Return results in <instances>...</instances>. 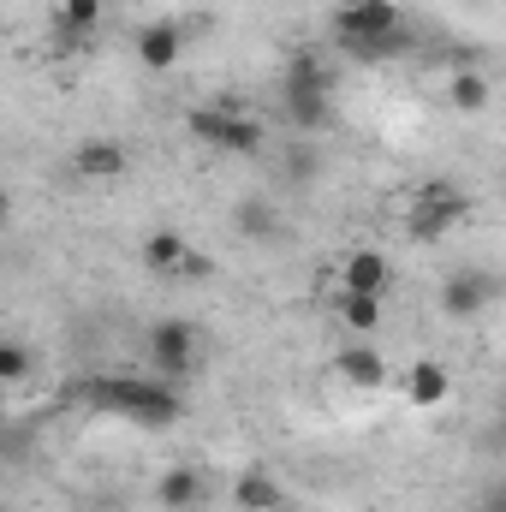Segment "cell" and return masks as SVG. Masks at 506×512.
<instances>
[{"instance_id":"3","label":"cell","mask_w":506,"mask_h":512,"mask_svg":"<svg viewBox=\"0 0 506 512\" xmlns=\"http://www.w3.org/2000/svg\"><path fill=\"white\" fill-rule=\"evenodd\" d=\"M185 131L197 143L221 149V155H262L268 149V126H262V114H251L245 102H197L185 114Z\"/></svg>"},{"instance_id":"19","label":"cell","mask_w":506,"mask_h":512,"mask_svg":"<svg viewBox=\"0 0 506 512\" xmlns=\"http://www.w3.org/2000/svg\"><path fill=\"white\" fill-rule=\"evenodd\" d=\"M447 96H453V108H459V114H483V108H489V78H483L477 66H453Z\"/></svg>"},{"instance_id":"24","label":"cell","mask_w":506,"mask_h":512,"mask_svg":"<svg viewBox=\"0 0 506 512\" xmlns=\"http://www.w3.org/2000/svg\"><path fill=\"white\" fill-rule=\"evenodd\" d=\"M12 221V197H6V185H0V227Z\"/></svg>"},{"instance_id":"6","label":"cell","mask_w":506,"mask_h":512,"mask_svg":"<svg viewBox=\"0 0 506 512\" xmlns=\"http://www.w3.org/2000/svg\"><path fill=\"white\" fill-rule=\"evenodd\" d=\"M495 304H501V274H489V268H453L441 280V316H453V322H477Z\"/></svg>"},{"instance_id":"1","label":"cell","mask_w":506,"mask_h":512,"mask_svg":"<svg viewBox=\"0 0 506 512\" xmlns=\"http://www.w3.org/2000/svg\"><path fill=\"white\" fill-rule=\"evenodd\" d=\"M334 84H340V72L322 54H292L280 72V120L298 137L328 131L334 126Z\"/></svg>"},{"instance_id":"7","label":"cell","mask_w":506,"mask_h":512,"mask_svg":"<svg viewBox=\"0 0 506 512\" xmlns=\"http://www.w3.org/2000/svg\"><path fill=\"white\" fill-rule=\"evenodd\" d=\"M405 24L399 0H346L334 6V42H370V36H393Z\"/></svg>"},{"instance_id":"18","label":"cell","mask_w":506,"mask_h":512,"mask_svg":"<svg viewBox=\"0 0 506 512\" xmlns=\"http://www.w3.org/2000/svg\"><path fill=\"white\" fill-rule=\"evenodd\" d=\"M340 322L352 328V340H370L381 328V298H370V292H340Z\"/></svg>"},{"instance_id":"25","label":"cell","mask_w":506,"mask_h":512,"mask_svg":"<svg viewBox=\"0 0 506 512\" xmlns=\"http://www.w3.org/2000/svg\"><path fill=\"white\" fill-rule=\"evenodd\" d=\"M102 512H114V507H102Z\"/></svg>"},{"instance_id":"21","label":"cell","mask_w":506,"mask_h":512,"mask_svg":"<svg viewBox=\"0 0 506 512\" xmlns=\"http://www.w3.org/2000/svg\"><path fill=\"white\" fill-rule=\"evenodd\" d=\"M30 370H36V352L24 340H0V387L30 382Z\"/></svg>"},{"instance_id":"12","label":"cell","mask_w":506,"mask_h":512,"mask_svg":"<svg viewBox=\"0 0 506 512\" xmlns=\"http://www.w3.org/2000/svg\"><path fill=\"white\" fill-rule=\"evenodd\" d=\"M227 495H233V507H239V512H274L280 501H286V495H280V477H274L268 465H251V471H239Z\"/></svg>"},{"instance_id":"22","label":"cell","mask_w":506,"mask_h":512,"mask_svg":"<svg viewBox=\"0 0 506 512\" xmlns=\"http://www.w3.org/2000/svg\"><path fill=\"white\" fill-rule=\"evenodd\" d=\"M286 173H292V179H298V185H304V179H316V173H322V155H316V143H310V137H304V143H292V149H286Z\"/></svg>"},{"instance_id":"2","label":"cell","mask_w":506,"mask_h":512,"mask_svg":"<svg viewBox=\"0 0 506 512\" xmlns=\"http://www.w3.org/2000/svg\"><path fill=\"white\" fill-rule=\"evenodd\" d=\"M84 399L102 405V411H114V417L143 423V429H167L185 411L173 382H161V376H102V382H84Z\"/></svg>"},{"instance_id":"14","label":"cell","mask_w":506,"mask_h":512,"mask_svg":"<svg viewBox=\"0 0 506 512\" xmlns=\"http://www.w3.org/2000/svg\"><path fill=\"white\" fill-rule=\"evenodd\" d=\"M185 251H191V245H185L173 227H155V233L143 239V251H137V256H143V268H149V274L179 280V262H185Z\"/></svg>"},{"instance_id":"5","label":"cell","mask_w":506,"mask_h":512,"mask_svg":"<svg viewBox=\"0 0 506 512\" xmlns=\"http://www.w3.org/2000/svg\"><path fill=\"white\" fill-rule=\"evenodd\" d=\"M465 215H471V197L435 179V185H423V191L411 197L405 233H411V245H441L447 233H459V227H465Z\"/></svg>"},{"instance_id":"26","label":"cell","mask_w":506,"mask_h":512,"mask_svg":"<svg viewBox=\"0 0 506 512\" xmlns=\"http://www.w3.org/2000/svg\"><path fill=\"white\" fill-rule=\"evenodd\" d=\"M131 6H137V0H131Z\"/></svg>"},{"instance_id":"23","label":"cell","mask_w":506,"mask_h":512,"mask_svg":"<svg viewBox=\"0 0 506 512\" xmlns=\"http://www.w3.org/2000/svg\"><path fill=\"white\" fill-rule=\"evenodd\" d=\"M209 274H215V256L185 251V262H179V280H209Z\"/></svg>"},{"instance_id":"13","label":"cell","mask_w":506,"mask_h":512,"mask_svg":"<svg viewBox=\"0 0 506 512\" xmlns=\"http://www.w3.org/2000/svg\"><path fill=\"white\" fill-rule=\"evenodd\" d=\"M340 292H370V298H381V292H387V256L381 251H352L346 268H340Z\"/></svg>"},{"instance_id":"10","label":"cell","mask_w":506,"mask_h":512,"mask_svg":"<svg viewBox=\"0 0 506 512\" xmlns=\"http://www.w3.org/2000/svg\"><path fill=\"white\" fill-rule=\"evenodd\" d=\"M209 477L197 471V465H173V471H161L155 477V501L167 512H197V507H209Z\"/></svg>"},{"instance_id":"16","label":"cell","mask_w":506,"mask_h":512,"mask_svg":"<svg viewBox=\"0 0 506 512\" xmlns=\"http://www.w3.org/2000/svg\"><path fill=\"white\" fill-rule=\"evenodd\" d=\"M233 227H239L245 239H256V245H268V239H280V209H274L268 197H239Z\"/></svg>"},{"instance_id":"15","label":"cell","mask_w":506,"mask_h":512,"mask_svg":"<svg viewBox=\"0 0 506 512\" xmlns=\"http://www.w3.org/2000/svg\"><path fill=\"white\" fill-rule=\"evenodd\" d=\"M447 387H453V376L435 364V358H417L411 370H405V399L417 405V411H429V405H441L447 399Z\"/></svg>"},{"instance_id":"20","label":"cell","mask_w":506,"mask_h":512,"mask_svg":"<svg viewBox=\"0 0 506 512\" xmlns=\"http://www.w3.org/2000/svg\"><path fill=\"white\" fill-rule=\"evenodd\" d=\"M102 30V0H60V36L66 42H90Z\"/></svg>"},{"instance_id":"4","label":"cell","mask_w":506,"mask_h":512,"mask_svg":"<svg viewBox=\"0 0 506 512\" xmlns=\"http://www.w3.org/2000/svg\"><path fill=\"white\" fill-rule=\"evenodd\" d=\"M143 352H149V370H155L161 382H185V376L203 364V334H197L185 316H161V322H149Z\"/></svg>"},{"instance_id":"17","label":"cell","mask_w":506,"mask_h":512,"mask_svg":"<svg viewBox=\"0 0 506 512\" xmlns=\"http://www.w3.org/2000/svg\"><path fill=\"white\" fill-rule=\"evenodd\" d=\"M340 54H346V60H358V66L399 60V54H411V24H399L393 36H370V42H340Z\"/></svg>"},{"instance_id":"9","label":"cell","mask_w":506,"mask_h":512,"mask_svg":"<svg viewBox=\"0 0 506 512\" xmlns=\"http://www.w3.org/2000/svg\"><path fill=\"white\" fill-rule=\"evenodd\" d=\"M179 54H185V24L179 18H149L137 30V66L143 72H173Z\"/></svg>"},{"instance_id":"8","label":"cell","mask_w":506,"mask_h":512,"mask_svg":"<svg viewBox=\"0 0 506 512\" xmlns=\"http://www.w3.org/2000/svg\"><path fill=\"white\" fill-rule=\"evenodd\" d=\"M72 173H78V179H96V185H114V179L131 173V149L120 137H84V143L72 149Z\"/></svg>"},{"instance_id":"11","label":"cell","mask_w":506,"mask_h":512,"mask_svg":"<svg viewBox=\"0 0 506 512\" xmlns=\"http://www.w3.org/2000/svg\"><path fill=\"white\" fill-rule=\"evenodd\" d=\"M334 376L346 387H358V393H376V387L387 382V364H381V352L370 340H352V346L334 352Z\"/></svg>"}]
</instances>
